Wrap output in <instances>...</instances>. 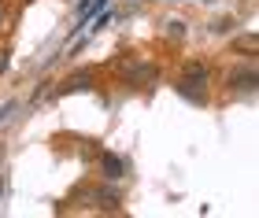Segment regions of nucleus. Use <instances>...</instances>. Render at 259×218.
Masks as SVG:
<instances>
[{"mask_svg":"<svg viewBox=\"0 0 259 218\" xmlns=\"http://www.w3.org/2000/svg\"><path fill=\"white\" fill-rule=\"evenodd\" d=\"M104 8H108V0H89V4H81V11H78V26H74V30H81V26H85V22L97 15V11H104Z\"/></svg>","mask_w":259,"mask_h":218,"instance_id":"f257e3e1","label":"nucleus"},{"mask_svg":"<svg viewBox=\"0 0 259 218\" xmlns=\"http://www.w3.org/2000/svg\"><path fill=\"white\" fill-rule=\"evenodd\" d=\"M100 170H104V178H108V181L122 178V159H119V155H104V159H100Z\"/></svg>","mask_w":259,"mask_h":218,"instance_id":"f03ea898","label":"nucleus"},{"mask_svg":"<svg viewBox=\"0 0 259 218\" xmlns=\"http://www.w3.org/2000/svg\"><path fill=\"white\" fill-rule=\"evenodd\" d=\"M167 26H170V30H167V33H170V37H182V33H185V30H182V26H185V22H167Z\"/></svg>","mask_w":259,"mask_h":218,"instance_id":"7ed1b4c3","label":"nucleus"},{"mask_svg":"<svg viewBox=\"0 0 259 218\" xmlns=\"http://www.w3.org/2000/svg\"><path fill=\"white\" fill-rule=\"evenodd\" d=\"M4 67H8V60H4V52H0V71H4Z\"/></svg>","mask_w":259,"mask_h":218,"instance_id":"20e7f679","label":"nucleus"},{"mask_svg":"<svg viewBox=\"0 0 259 218\" xmlns=\"http://www.w3.org/2000/svg\"><path fill=\"white\" fill-rule=\"evenodd\" d=\"M0 22H4V4H0Z\"/></svg>","mask_w":259,"mask_h":218,"instance_id":"39448f33","label":"nucleus"}]
</instances>
